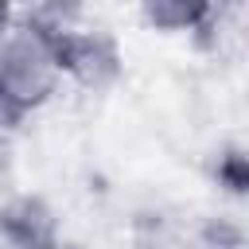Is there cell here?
Instances as JSON below:
<instances>
[{
    "mask_svg": "<svg viewBox=\"0 0 249 249\" xmlns=\"http://www.w3.org/2000/svg\"><path fill=\"white\" fill-rule=\"evenodd\" d=\"M66 78L58 23L43 12H16L12 27L0 35V121H27L62 89Z\"/></svg>",
    "mask_w": 249,
    "mask_h": 249,
    "instance_id": "obj_1",
    "label": "cell"
},
{
    "mask_svg": "<svg viewBox=\"0 0 249 249\" xmlns=\"http://www.w3.org/2000/svg\"><path fill=\"white\" fill-rule=\"evenodd\" d=\"M206 16H210V8H187V4H148L144 8V19L156 27H167V31H195V23Z\"/></svg>",
    "mask_w": 249,
    "mask_h": 249,
    "instance_id": "obj_2",
    "label": "cell"
},
{
    "mask_svg": "<svg viewBox=\"0 0 249 249\" xmlns=\"http://www.w3.org/2000/svg\"><path fill=\"white\" fill-rule=\"evenodd\" d=\"M12 19H16V12H12L8 4H0V35H4L8 27H12Z\"/></svg>",
    "mask_w": 249,
    "mask_h": 249,
    "instance_id": "obj_3",
    "label": "cell"
}]
</instances>
